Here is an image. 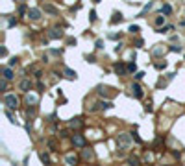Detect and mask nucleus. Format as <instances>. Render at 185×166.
Returning <instances> with one entry per match:
<instances>
[{
  "mask_svg": "<svg viewBox=\"0 0 185 166\" xmlns=\"http://www.w3.org/2000/svg\"><path fill=\"white\" fill-rule=\"evenodd\" d=\"M130 163H132V164H139V159H137V157H132V159H130Z\"/></svg>",
  "mask_w": 185,
  "mask_h": 166,
  "instance_id": "obj_30",
  "label": "nucleus"
},
{
  "mask_svg": "<svg viewBox=\"0 0 185 166\" xmlns=\"http://www.w3.org/2000/svg\"><path fill=\"white\" fill-rule=\"evenodd\" d=\"M72 142H74V146H78V148H83V144H85L83 137H80V135H74V138H72Z\"/></svg>",
  "mask_w": 185,
  "mask_h": 166,
  "instance_id": "obj_5",
  "label": "nucleus"
},
{
  "mask_svg": "<svg viewBox=\"0 0 185 166\" xmlns=\"http://www.w3.org/2000/svg\"><path fill=\"white\" fill-rule=\"evenodd\" d=\"M48 37H50V39H59V37H61V31L57 30V28H52V30L48 31Z\"/></svg>",
  "mask_w": 185,
  "mask_h": 166,
  "instance_id": "obj_6",
  "label": "nucleus"
},
{
  "mask_svg": "<svg viewBox=\"0 0 185 166\" xmlns=\"http://www.w3.org/2000/svg\"><path fill=\"white\" fill-rule=\"evenodd\" d=\"M65 163L67 164H76V157H74V155H67L65 157Z\"/></svg>",
  "mask_w": 185,
  "mask_h": 166,
  "instance_id": "obj_15",
  "label": "nucleus"
},
{
  "mask_svg": "<svg viewBox=\"0 0 185 166\" xmlns=\"http://www.w3.org/2000/svg\"><path fill=\"white\" fill-rule=\"evenodd\" d=\"M19 13L24 15V13H26V6H21V7H19Z\"/></svg>",
  "mask_w": 185,
  "mask_h": 166,
  "instance_id": "obj_31",
  "label": "nucleus"
},
{
  "mask_svg": "<svg viewBox=\"0 0 185 166\" xmlns=\"http://www.w3.org/2000/svg\"><path fill=\"white\" fill-rule=\"evenodd\" d=\"M87 61L89 63H94V55H87Z\"/></svg>",
  "mask_w": 185,
  "mask_h": 166,
  "instance_id": "obj_32",
  "label": "nucleus"
},
{
  "mask_svg": "<svg viewBox=\"0 0 185 166\" xmlns=\"http://www.w3.org/2000/svg\"><path fill=\"white\" fill-rule=\"evenodd\" d=\"M35 102H37V98H35V96H28V104H35Z\"/></svg>",
  "mask_w": 185,
  "mask_h": 166,
  "instance_id": "obj_28",
  "label": "nucleus"
},
{
  "mask_svg": "<svg viewBox=\"0 0 185 166\" xmlns=\"http://www.w3.org/2000/svg\"><path fill=\"white\" fill-rule=\"evenodd\" d=\"M117 146H119L120 149H128L130 146H132V137H130L128 133H120V135L117 137Z\"/></svg>",
  "mask_w": 185,
  "mask_h": 166,
  "instance_id": "obj_1",
  "label": "nucleus"
},
{
  "mask_svg": "<svg viewBox=\"0 0 185 166\" xmlns=\"http://www.w3.org/2000/svg\"><path fill=\"white\" fill-rule=\"evenodd\" d=\"M170 30H172V26H165V28H159L157 31H159V33H163V31H170Z\"/></svg>",
  "mask_w": 185,
  "mask_h": 166,
  "instance_id": "obj_22",
  "label": "nucleus"
},
{
  "mask_svg": "<svg viewBox=\"0 0 185 166\" xmlns=\"http://www.w3.org/2000/svg\"><path fill=\"white\" fill-rule=\"evenodd\" d=\"M19 89H21V90H24V92H26V90L30 89V81H28V80H22L21 83H19Z\"/></svg>",
  "mask_w": 185,
  "mask_h": 166,
  "instance_id": "obj_11",
  "label": "nucleus"
},
{
  "mask_svg": "<svg viewBox=\"0 0 185 166\" xmlns=\"http://www.w3.org/2000/svg\"><path fill=\"white\" fill-rule=\"evenodd\" d=\"M128 70H130V72H135V70H137L135 63H132V65H128Z\"/></svg>",
  "mask_w": 185,
  "mask_h": 166,
  "instance_id": "obj_24",
  "label": "nucleus"
},
{
  "mask_svg": "<svg viewBox=\"0 0 185 166\" xmlns=\"http://www.w3.org/2000/svg\"><path fill=\"white\" fill-rule=\"evenodd\" d=\"M41 161L43 163H50V157L46 155V153H41Z\"/></svg>",
  "mask_w": 185,
  "mask_h": 166,
  "instance_id": "obj_19",
  "label": "nucleus"
},
{
  "mask_svg": "<svg viewBox=\"0 0 185 166\" xmlns=\"http://www.w3.org/2000/svg\"><path fill=\"white\" fill-rule=\"evenodd\" d=\"M170 52H182V48L180 46H170Z\"/></svg>",
  "mask_w": 185,
  "mask_h": 166,
  "instance_id": "obj_29",
  "label": "nucleus"
},
{
  "mask_svg": "<svg viewBox=\"0 0 185 166\" xmlns=\"http://www.w3.org/2000/svg\"><path fill=\"white\" fill-rule=\"evenodd\" d=\"M96 105H98L96 109H111V107H113L111 102H100V104H96Z\"/></svg>",
  "mask_w": 185,
  "mask_h": 166,
  "instance_id": "obj_10",
  "label": "nucleus"
},
{
  "mask_svg": "<svg viewBox=\"0 0 185 166\" xmlns=\"http://www.w3.org/2000/svg\"><path fill=\"white\" fill-rule=\"evenodd\" d=\"M156 68H159V70L161 68H167V63H165V61L163 63H156Z\"/></svg>",
  "mask_w": 185,
  "mask_h": 166,
  "instance_id": "obj_20",
  "label": "nucleus"
},
{
  "mask_svg": "<svg viewBox=\"0 0 185 166\" xmlns=\"http://www.w3.org/2000/svg\"><path fill=\"white\" fill-rule=\"evenodd\" d=\"M45 11H46V13H52V15H56V13H57L56 7H54V6H48V4L45 6Z\"/></svg>",
  "mask_w": 185,
  "mask_h": 166,
  "instance_id": "obj_14",
  "label": "nucleus"
},
{
  "mask_svg": "<svg viewBox=\"0 0 185 166\" xmlns=\"http://www.w3.org/2000/svg\"><path fill=\"white\" fill-rule=\"evenodd\" d=\"M6 114H7V118H9V122H13V124H15V118H13V114H11L9 111H6Z\"/></svg>",
  "mask_w": 185,
  "mask_h": 166,
  "instance_id": "obj_26",
  "label": "nucleus"
},
{
  "mask_svg": "<svg viewBox=\"0 0 185 166\" xmlns=\"http://www.w3.org/2000/svg\"><path fill=\"white\" fill-rule=\"evenodd\" d=\"M163 22H165V17H157V19H156V24H157V26H161Z\"/></svg>",
  "mask_w": 185,
  "mask_h": 166,
  "instance_id": "obj_23",
  "label": "nucleus"
},
{
  "mask_svg": "<svg viewBox=\"0 0 185 166\" xmlns=\"http://www.w3.org/2000/svg\"><path fill=\"white\" fill-rule=\"evenodd\" d=\"M80 125H81V120H80V118H76V120L70 122V127H80Z\"/></svg>",
  "mask_w": 185,
  "mask_h": 166,
  "instance_id": "obj_17",
  "label": "nucleus"
},
{
  "mask_svg": "<svg viewBox=\"0 0 185 166\" xmlns=\"http://www.w3.org/2000/svg\"><path fill=\"white\" fill-rule=\"evenodd\" d=\"M65 76L69 78V80H76V72L70 70V68H65Z\"/></svg>",
  "mask_w": 185,
  "mask_h": 166,
  "instance_id": "obj_13",
  "label": "nucleus"
},
{
  "mask_svg": "<svg viewBox=\"0 0 185 166\" xmlns=\"http://www.w3.org/2000/svg\"><path fill=\"white\" fill-rule=\"evenodd\" d=\"M128 31H132V33H137V31H139V26H137V24H132V26L128 28Z\"/></svg>",
  "mask_w": 185,
  "mask_h": 166,
  "instance_id": "obj_18",
  "label": "nucleus"
},
{
  "mask_svg": "<svg viewBox=\"0 0 185 166\" xmlns=\"http://www.w3.org/2000/svg\"><path fill=\"white\" fill-rule=\"evenodd\" d=\"M4 105H7V107H11V109H17V105H19L17 96H15V94H6V96H4Z\"/></svg>",
  "mask_w": 185,
  "mask_h": 166,
  "instance_id": "obj_2",
  "label": "nucleus"
},
{
  "mask_svg": "<svg viewBox=\"0 0 185 166\" xmlns=\"http://www.w3.org/2000/svg\"><path fill=\"white\" fill-rule=\"evenodd\" d=\"M132 92H133V96L135 98H143V89H141V85H132Z\"/></svg>",
  "mask_w": 185,
  "mask_h": 166,
  "instance_id": "obj_4",
  "label": "nucleus"
},
{
  "mask_svg": "<svg viewBox=\"0 0 185 166\" xmlns=\"http://www.w3.org/2000/svg\"><path fill=\"white\" fill-rule=\"evenodd\" d=\"M170 11H172V7L168 6V4H165V6L161 7V13H165V15H170Z\"/></svg>",
  "mask_w": 185,
  "mask_h": 166,
  "instance_id": "obj_16",
  "label": "nucleus"
},
{
  "mask_svg": "<svg viewBox=\"0 0 185 166\" xmlns=\"http://www.w3.org/2000/svg\"><path fill=\"white\" fill-rule=\"evenodd\" d=\"M83 157L85 159H93V153L91 151H83Z\"/></svg>",
  "mask_w": 185,
  "mask_h": 166,
  "instance_id": "obj_27",
  "label": "nucleus"
},
{
  "mask_svg": "<svg viewBox=\"0 0 185 166\" xmlns=\"http://www.w3.org/2000/svg\"><path fill=\"white\" fill-rule=\"evenodd\" d=\"M98 94H100V96H109V94H111V89H109V87H100V89H98Z\"/></svg>",
  "mask_w": 185,
  "mask_h": 166,
  "instance_id": "obj_9",
  "label": "nucleus"
},
{
  "mask_svg": "<svg viewBox=\"0 0 185 166\" xmlns=\"http://www.w3.org/2000/svg\"><path fill=\"white\" fill-rule=\"evenodd\" d=\"M6 87H7V81H6V78H4V80L0 81V89H2V90H6Z\"/></svg>",
  "mask_w": 185,
  "mask_h": 166,
  "instance_id": "obj_21",
  "label": "nucleus"
},
{
  "mask_svg": "<svg viewBox=\"0 0 185 166\" xmlns=\"http://www.w3.org/2000/svg\"><path fill=\"white\" fill-rule=\"evenodd\" d=\"M2 74H4V78H6V80H13V70H11L9 66H6V68L2 70Z\"/></svg>",
  "mask_w": 185,
  "mask_h": 166,
  "instance_id": "obj_8",
  "label": "nucleus"
},
{
  "mask_svg": "<svg viewBox=\"0 0 185 166\" xmlns=\"http://www.w3.org/2000/svg\"><path fill=\"white\" fill-rule=\"evenodd\" d=\"M89 21H91V22L96 21V11H91V17H89Z\"/></svg>",
  "mask_w": 185,
  "mask_h": 166,
  "instance_id": "obj_25",
  "label": "nucleus"
},
{
  "mask_svg": "<svg viewBox=\"0 0 185 166\" xmlns=\"http://www.w3.org/2000/svg\"><path fill=\"white\" fill-rule=\"evenodd\" d=\"M122 13H120V11H119V13H117V11H115V13H113V17H111V24H117V22H122Z\"/></svg>",
  "mask_w": 185,
  "mask_h": 166,
  "instance_id": "obj_7",
  "label": "nucleus"
},
{
  "mask_svg": "<svg viewBox=\"0 0 185 166\" xmlns=\"http://www.w3.org/2000/svg\"><path fill=\"white\" fill-rule=\"evenodd\" d=\"M115 72L117 74H124L126 72V66L122 65V63H117V65H115Z\"/></svg>",
  "mask_w": 185,
  "mask_h": 166,
  "instance_id": "obj_12",
  "label": "nucleus"
},
{
  "mask_svg": "<svg viewBox=\"0 0 185 166\" xmlns=\"http://www.w3.org/2000/svg\"><path fill=\"white\" fill-rule=\"evenodd\" d=\"M28 17L31 19V21H39V19H41V11L35 9V7H31V9L28 11Z\"/></svg>",
  "mask_w": 185,
  "mask_h": 166,
  "instance_id": "obj_3",
  "label": "nucleus"
}]
</instances>
